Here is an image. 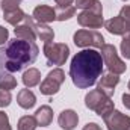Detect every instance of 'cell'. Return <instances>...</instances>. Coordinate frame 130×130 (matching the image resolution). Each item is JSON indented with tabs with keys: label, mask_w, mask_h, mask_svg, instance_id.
I'll return each mask as SVG.
<instances>
[{
	"label": "cell",
	"mask_w": 130,
	"mask_h": 130,
	"mask_svg": "<svg viewBox=\"0 0 130 130\" xmlns=\"http://www.w3.org/2000/svg\"><path fill=\"white\" fill-rule=\"evenodd\" d=\"M103 65L104 62L100 52L94 48H85L71 59L70 77L77 88L86 89L95 85L97 79L103 74Z\"/></svg>",
	"instance_id": "1"
},
{
	"label": "cell",
	"mask_w": 130,
	"mask_h": 130,
	"mask_svg": "<svg viewBox=\"0 0 130 130\" xmlns=\"http://www.w3.org/2000/svg\"><path fill=\"white\" fill-rule=\"evenodd\" d=\"M39 48L33 41L20 38L9 39L5 47V71L18 73L26 65H32L38 58Z\"/></svg>",
	"instance_id": "2"
},
{
	"label": "cell",
	"mask_w": 130,
	"mask_h": 130,
	"mask_svg": "<svg viewBox=\"0 0 130 130\" xmlns=\"http://www.w3.org/2000/svg\"><path fill=\"white\" fill-rule=\"evenodd\" d=\"M85 106L88 109L94 110L101 118H104L106 115H109L115 109V104L110 100V97H107L100 89H92L85 95Z\"/></svg>",
	"instance_id": "3"
},
{
	"label": "cell",
	"mask_w": 130,
	"mask_h": 130,
	"mask_svg": "<svg viewBox=\"0 0 130 130\" xmlns=\"http://www.w3.org/2000/svg\"><path fill=\"white\" fill-rule=\"evenodd\" d=\"M42 50L48 65H64L70 56V47L64 42H44Z\"/></svg>",
	"instance_id": "4"
},
{
	"label": "cell",
	"mask_w": 130,
	"mask_h": 130,
	"mask_svg": "<svg viewBox=\"0 0 130 130\" xmlns=\"http://www.w3.org/2000/svg\"><path fill=\"white\" fill-rule=\"evenodd\" d=\"M100 55H101V58H103L104 65L109 68L110 73H115V74H118V76L123 74V73H126L127 65L120 59V56H118L117 48H115L113 44H104V45L100 48Z\"/></svg>",
	"instance_id": "5"
},
{
	"label": "cell",
	"mask_w": 130,
	"mask_h": 130,
	"mask_svg": "<svg viewBox=\"0 0 130 130\" xmlns=\"http://www.w3.org/2000/svg\"><path fill=\"white\" fill-rule=\"evenodd\" d=\"M73 41L77 47H82V48H86V47H91V48H101L106 42H104V38L103 35L97 30H88V29H80L74 33L73 36Z\"/></svg>",
	"instance_id": "6"
},
{
	"label": "cell",
	"mask_w": 130,
	"mask_h": 130,
	"mask_svg": "<svg viewBox=\"0 0 130 130\" xmlns=\"http://www.w3.org/2000/svg\"><path fill=\"white\" fill-rule=\"evenodd\" d=\"M64 82H65L64 70L55 68V70H52V71L47 74V77L42 80V83H41V86H39V91H41L42 95H55V94L59 91V88H61V85H62Z\"/></svg>",
	"instance_id": "7"
},
{
	"label": "cell",
	"mask_w": 130,
	"mask_h": 130,
	"mask_svg": "<svg viewBox=\"0 0 130 130\" xmlns=\"http://www.w3.org/2000/svg\"><path fill=\"white\" fill-rule=\"evenodd\" d=\"M103 120L107 126V130H130V117L121 113L117 109H113Z\"/></svg>",
	"instance_id": "8"
},
{
	"label": "cell",
	"mask_w": 130,
	"mask_h": 130,
	"mask_svg": "<svg viewBox=\"0 0 130 130\" xmlns=\"http://www.w3.org/2000/svg\"><path fill=\"white\" fill-rule=\"evenodd\" d=\"M24 23L29 24V26L32 27L33 32H35V35H36V38H39L41 41H44V42H50V41H53V38H55V32H53V29H52L50 26H47L45 23L36 21L33 17H30V15H24Z\"/></svg>",
	"instance_id": "9"
},
{
	"label": "cell",
	"mask_w": 130,
	"mask_h": 130,
	"mask_svg": "<svg viewBox=\"0 0 130 130\" xmlns=\"http://www.w3.org/2000/svg\"><path fill=\"white\" fill-rule=\"evenodd\" d=\"M77 23L82 27L100 29L104 24V20H103V14H97L94 11H82L77 15Z\"/></svg>",
	"instance_id": "10"
},
{
	"label": "cell",
	"mask_w": 130,
	"mask_h": 130,
	"mask_svg": "<svg viewBox=\"0 0 130 130\" xmlns=\"http://www.w3.org/2000/svg\"><path fill=\"white\" fill-rule=\"evenodd\" d=\"M118 83H120V77H118V74L109 71V73H106V74H101V80L98 82L97 89H100L101 92H104L107 97H112Z\"/></svg>",
	"instance_id": "11"
},
{
	"label": "cell",
	"mask_w": 130,
	"mask_h": 130,
	"mask_svg": "<svg viewBox=\"0 0 130 130\" xmlns=\"http://www.w3.org/2000/svg\"><path fill=\"white\" fill-rule=\"evenodd\" d=\"M32 17L36 21H41V23H52L56 20V12L52 6H47V5H39L33 9Z\"/></svg>",
	"instance_id": "12"
},
{
	"label": "cell",
	"mask_w": 130,
	"mask_h": 130,
	"mask_svg": "<svg viewBox=\"0 0 130 130\" xmlns=\"http://www.w3.org/2000/svg\"><path fill=\"white\" fill-rule=\"evenodd\" d=\"M58 121H59V126L64 130H73L76 129V126L79 123V115L71 109H65L59 113Z\"/></svg>",
	"instance_id": "13"
},
{
	"label": "cell",
	"mask_w": 130,
	"mask_h": 130,
	"mask_svg": "<svg viewBox=\"0 0 130 130\" xmlns=\"http://www.w3.org/2000/svg\"><path fill=\"white\" fill-rule=\"evenodd\" d=\"M104 27L107 29V32L112 33V35H126V33H129V29H127L124 20L120 15L104 21Z\"/></svg>",
	"instance_id": "14"
},
{
	"label": "cell",
	"mask_w": 130,
	"mask_h": 130,
	"mask_svg": "<svg viewBox=\"0 0 130 130\" xmlns=\"http://www.w3.org/2000/svg\"><path fill=\"white\" fill-rule=\"evenodd\" d=\"M35 120L38 123V126L41 127H47L52 124L53 121V110L50 106H41L36 112H35Z\"/></svg>",
	"instance_id": "15"
},
{
	"label": "cell",
	"mask_w": 130,
	"mask_h": 130,
	"mask_svg": "<svg viewBox=\"0 0 130 130\" xmlns=\"http://www.w3.org/2000/svg\"><path fill=\"white\" fill-rule=\"evenodd\" d=\"M17 103L23 109H32L35 106V103H36V97L30 89H21L17 94Z\"/></svg>",
	"instance_id": "16"
},
{
	"label": "cell",
	"mask_w": 130,
	"mask_h": 130,
	"mask_svg": "<svg viewBox=\"0 0 130 130\" xmlns=\"http://www.w3.org/2000/svg\"><path fill=\"white\" fill-rule=\"evenodd\" d=\"M41 82V73L36 68H29L23 74V83L26 88H33Z\"/></svg>",
	"instance_id": "17"
},
{
	"label": "cell",
	"mask_w": 130,
	"mask_h": 130,
	"mask_svg": "<svg viewBox=\"0 0 130 130\" xmlns=\"http://www.w3.org/2000/svg\"><path fill=\"white\" fill-rule=\"evenodd\" d=\"M14 33H15V38H20V39H26V41H35L36 35L33 32V29L29 26V24H18L15 26L14 29Z\"/></svg>",
	"instance_id": "18"
},
{
	"label": "cell",
	"mask_w": 130,
	"mask_h": 130,
	"mask_svg": "<svg viewBox=\"0 0 130 130\" xmlns=\"http://www.w3.org/2000/svg\"><path fill=\"white\" fill-rule=\"evenodd\" d=\"M74 6H77L83 11H94L97 14H103V6L98 0H76Z\"/></svg>",
	"instance_id": "19"
},
{
	"label": "cell",
	"mask_w": 130,
	"mask_h": 130,
	"mask_svg": "<svg viewBox=\"0 0 130 130\" xmlns=\"http://www.w3.org/2000/svg\"><path fill=\"white\" fill-rule=\"evenodd\" d=\"M24 12L18 8V9H15V11H9V12H3V18H5V21H8L9 24H12V26H18L21 21H24Z\"/></svg>",
	"instance_id": "20"
},
{
	"label": "cell",
	"mask_w": 130,
	"mask_h": 130,
	"mask_svg": "<svg viewBox=\"0 0 130 130\" xmlns=\"http://www.w3.org/2000/svg\"><path fill=\"white\" fill-rule=\"evenodd\" d=\"M17 88V79L12 76V73H0V89H6V91H11V89H15Z\"/></svg>",
	"instance_id": "21"
},
{
	"label": "cell",
	"mask_w": 130,
	"mask_h": 130,
	"mask_svg": "<svg viewBox=\"0 0 130 130\" xmlns=\"http://www.w3.org/2000/svg\"><path fill=\"white\" fill-rule=\"evenodd\" d=\"M55 12H56V20L58 21H65V20H70L71 17H74L76 6L74 5H71V6H56Z\"/></svg>",
	"instance_id": "22"
},
{
	"label": "cell",
	"mask_w": 130,
	"mask_h": 130,
	"mask_svg": "<svg viewBox=\"0 0 130 130\" xmlns=\"http://www.w3.org/2000/svg\"><path fill=\"white\" fill-rule=\"evenodd\" d=\"M38 127V123L35 120V117L30 115H24L18 120V124H17V129L18 130H35Z\"/></svg>",
	"instance_id": "23"
},
{
	"label": "cell",
	"mask_w": 130,
	"mask_h": 130,
	"mask_svg": "<svg viewBox=\"0 0 130 130\" xmlns=\"http://www.w3.org/2000/svg\"><path fill=\"white\" fill-rule=\"evenodd\" d=\"M121 55L126 59H130V32L123 35V39H121Z\"/></svg>",
	"instance_id": "24"
},
{
	"label": "cell",
	"mask_w": 130,
	"mask_h": 130,
	"mask_svg": "<svg viewBox=\"0 0 130 130\" xmlns=\"http://www.w3.org/2000/svg\"><path fill=\"white\" fill-rule=\"evenodd\" d=\"M21 5V0H2V9L3 12H9V11H15L18 9Z\"/></svg>",
	"instance_id": "25"
},
{
	"label": "cell",
	"mask_w": 130,
	"mask_h": 130,
	"mask_svg": "<svg viewBox=\"0 0 130 130\" xmlns=\"http://www.w3.org/2000/svg\"><path fill=\"white\" fill-rule=\"evenodd\" d=\"M11 100H12V95L9 91L0 89V107H8L11 104Z\"/></svg>",
	"instance_id": "26"
},
{
	"label": "cell",
	"mask_w": 130,
	"mask_h": 130,
	"mask_svg": "<svg viewBox=\"0 0 130 130\" xmlns=\"http://www.w3.org/2000/svg\"><path fill=\"white\" fill-rule=\"evenodd\" d=\"M118 15L124 20V23H126V26H127V29L130 32V6H123Z\"/></svg>",
	"instance_id": "27"
},
{
	"label": "cell",
	"mask_w": 130,
	"mask_h": 130,
	"mask_svg": "<svg viewBox=\"0 0 130 130\" xmlns=\"http://www.w3.org/2000/svg\"><path fill=\"white\" fill-rule=\"evenodd\" d=\"M0 130H12L11 124H9V118L5 112L0 110Z\"/></svg>",
	"instance_id": "28"
},
{
	"label": "cell",
	"mask_w": 130,
	"mask_h": 130,
	"mask_svg": "<svg viewBox=\"0 0 130 130\" xmlns=\"http://www.w3.org/2000/svg\"><path fill=\"white\" fill-rule=\"evenodd\" d=\"M8 36H9L8 29H5V27H2V26H0V45H3L5 42H8V41H9V39H8Z\"/></svg>",
	"instance_id": "29"
},
{
	"label": "cell",
	"mask_w": 130,
	"mask_h": 130,
	"mask_svg": "<svg viewBox=\"0 0 130 130\" xmlns=\"http://www.w3.org/2000/svg\"><path fill=\"white\" fill-rule=\"evenodd\" d=\"M83 130H101V127H100L98 124H95V123H88V124L83 127Z\"/></svg>",
	"instance_id": "30"
},
{
	"label": "cell",
	"mask_w": 130,
	"mask_h": 130,
	"mask_svg": "<svg viewBox=\"0 0 130 130\" xmlns=\"http://www.w3.org/2000/svg\"><path fill=\"white\" fill-rule=\"evenodd\" d=\"M55 2H56L58 6H71V5H74L73 0H55Z\"/></svg>",
	"instance_id": "31"
},
{
	"label": "cell",
	"mask_w": 130,
	"mask_h": 130,
	"mask_svg": "<svg viewBox=\"0 0 130 130\" xmlns=\"http://www.w3.org/2000/svg\"><path fill=\"white\" fill-rule=\"evenodd\" d=\"M123 104L130 109V94H123Z\"/></svg>",
	"instance_id": "32"
},
{
	"label": "cell",
	"mask_w": 130,
	"mask_h": 130,
	"mask_svg": "<svg viewBox=\"0 0 130 130\" xmlns=\"http://www.w3.org/2000/svg\"><path fill=\"white\" fill-rule=\"evenodd\" d=\"M127 88H129V91H130V82H129V85H127Z\"/></svg>",
	"instance_id": "33"
},
{
	"label": "cell",
	"mask_w": 130,
	"mask_h": 130,
	"mask_svg": "<svg viewBox=\"0 0 130 130\" xmlns=\"http://www.w3.org/2000/svg\"><path fill=\"white\" fill-rule=\"evenodd\" d=\"M124 2H126V0H124Z\"/></svg>",
	"instance_id": "34"
}]
</instances>
